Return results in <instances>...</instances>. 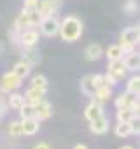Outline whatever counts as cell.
Masks as SVG:
<instances>
[{
	"label": "cell",
	"mask_w": 140,
	"mask_h": 149,
	"mask_svg": "<svg viewBox=\"0 0 140 149\" xmlns=\"http://www.w3.org/2000/svg\"><path fill=\"white\" fill-rule=\"evenodd\" d=\"M58 33L61 35V39L65 42H76L82 35V21L77 16H67L60 23V32Z\"/></svg>",
	"instance_id": "obj_1"
},
{
	"label": "cell",
	"mask_w": 140,
	"mask_h": 149,
	"mask_svg": "<svg viewBox=\"0 0 140 149\" xmlns=\"http://www.w3.org/2000/svg\"><path fill=\"white\" fill-rule=\"evenodd\" d=\"M60 7H61V0H39L35 11L42 18H46V16H54L60 11Z\"/></svg>",
	"instance_id": "obj_2"
},
{
	"label": "cell",
	"mask_w": 140,
	"mask_h": 149,
	"mask_svg": "<svg viewBox=\"0 0 140 149\" xmlns=\"http://www.w3.org/2000/svg\"><path fill=\"white\" fill-rule=\"evenodd\" d=\"M39 26H40V32H42L46 37H54V35H58V32H60V21H58L54 16H46V18H42L40 23H39Z\"/></svg>",
	"instance_id": "obj_3"
},
{
	"label": "cell",
	"mask_w": 140,
	"mask_h": 149,
	"mask_svg": "<svg viewBox=\"0 0 140 149\" xmlns=\"http://www.w3.org/2000/svg\"><path fill=\"white\" fill-rule=\"evenodd\" d=\"M21 81L23 79H19L16 74L11 70V72H7V74H4V77H2V84H0V88H2L4 91H7V93H11V91H16L18 88H21Z\"/></svg>",
	"instance_id": "obj_4"
},
{
	"label": "cell",
	"mask_w": 140,
	"mask_h": 149,
	"mask_svg": "<svg viewBox=\"0 0 140 149\" xmlns=\"http://www.w3.org/2000/svg\"><path fill=\"white\" fill-rule=\"evenodd\" d=\"M33 109H35L33 118H35L37 121L49 119V118H51V114H53V107H51V104H49V102H46V100H42V102L35 104V105H33Z\"/></svg>",
	"instance_id": "obj_5"
},
{
	"label": "cell",
	"mask_w": 140,
	"mask_h": 149,
	"mask_svg": "<svg viewBox=\"0 0 140 149\" xmlns=\"http://www.w3.org/2000/svg\"><path fill=\"white\" fill-rule=\"evenodd\" d=\"M138 40H140V28L138 26H128L126 30H123L121 42H128V44L138 46Z\"/></svg>",
	"instance_id": "obj_6"
},
{
	"label": "cell",
	"mask_w": 140,
	"mask_h": 149,
	"mask_svg": "<svg viewBox=\"0 0 140 149\" xmlns=\"http://www.w3.org/2000/svg\"><path fill=\"white\" fill-rule=\"evenodd\" d=\"M19 42L28 47V46H37L39 42V32L33 30V28H26V30H21L19 33Z\"/></svg>",
	"instance_id": "obj_7"
},
{
	"label": "cell",
	"mask_w": 140,
	"mask_h": 149,
	"mask_svg": "<svg viewBox=\"0 0 140 149\" xmlns=\"http://www.w3.org/2000/svg\"><path fill=\"white\" fill-rule=\"evenodd\" d=\"M107 68H109V72L112 74L117 81H121V79L126 76V67H124V63H123V58H119V60H110Z\"/></svg>",
	"instance_id": "obj_8"
},
{
	"label": "cell",
	"mask_w": 140,
	"mask_h": 149,
	"mask_svg": "<svg viewBox=\"0 0 140 149\" xmlns=\"http://www.w3.org/2000/svg\"><path fill=\"white\" fill-rule=\"evenodd\" d=\"M91 125H89V130L95 133V135H103V133H107L109 132V119L105 118V116H100V118H96V119H93V121H89Z\"/></svg>",
	"instance_id": "obj_9"
},
{
	"label": "cell",
	"mask_w": 140,
	"mask_h": 149,
	"mask_svg": "<svg viewBox=\"0 0 140 149\" xmlns=\"http://www.w3.org/2000/svg\"><path fill=\"white\" fill-rule=\"evenodd\" d=\"M100 116H103V105L100 104V102H91L88 107H86V111H84V118L88 119V121H93V119H96V118H100Z\"/></svg>",
	"instance_id": "obj_10"
},
{
	"label": "cell",
	"mask_w": 140,
	"mask_h": 149,
	"mask_svg": "<svg viewBox=\"0 0 140 149\" xmlns=\"http://www.w3.org/2000/svg\"><path fill=\"white\" fill-rule=\"evenodd\" d=\"M40 121H37L35 118H26V119H21V132L23 135H35L39 132V125Z\"/></svg>",
	"instance_id": "obj_11"
},
{
	"label": "cell",
	"mask_w": 140,
	"mask_h": 149,
	"mask_svg": "<svg viewBox=\"0 0 140 149\" xmlns=\"http://www.w3.org/2000/svg\"><path fill=\"white\" fill-rule=\"evenodd\" d=\"M23 60L28 63V65H37L39 61H40V53H39V49L35 47V46H28V47H25V51H23Z\"/></svg>",
	"instance_id": "obj_12"
},
{
	"label": "cell",
	"mask_w": 140,
	"mask_h": 149,
	"mask_svg": "<svg viewBox=\"0 0 140 149\" xmlns=\"http://www.w3.org/2000/svg\"><path fill=\"white\" fill-rule=\"evenodd\" d=\"M123 63H124L126 70L137 72V70L140 68V56H138V53H137V51H133V53H128V54L124 56Z\"/></svg>",
	"instance_id": "obj_13"
},
{
	"label": "cell",
	"mask_w": 140,
	"mask_h": 149,
	"mask_svg": "<svg viewBox=\"0 0 140 149\" xmlns=\"http://www.w3.org/2000/svg\"><path fill=\"white\" fill-rule=\"evenodd\" d=\"M23 97H25V102H28V104L35 105V104H39V102H42V100H44L46 93H44V91H40V90H37V88H32V86H30Z\"/></svg>",
	"instance_id": "obj_14"
},
{
	"label": "cell",
	"mask_w": 140,
	"mask_h": 149,
	"mask_svg": "<svg viewBox=\"0 0 140 149\" xmlns=\"http://www.w3.org/2000/svg\"><path fill=\"white\" fill-rule=\"evenodd\" d=\"M110 97H112V88L107 86V84L98 86V88L95 90V93H93V100H95V102H100V104L107 102Z\"/></svg>",
	"instance_id": "obj_15"
},
{
	"label": "cell",
	"mask_w": 140,
	"mask_h": 149,
	"mask_svg": "<svg viewBox=\"0 0 140 149\" xmlns=\"http://www.w3.org/2000/svg\"><path fill=\"white\" fill-rule=\"evenodd\" d=\"M12 72L16 74L19 79H25V77H28V76H30V72H32V65H28L25 60H21V61H18V63L14 65Z\"/></svg>",
	"instance_id": "obj_16"
},
{
	"label": "cell",
	"mask_w": 140,
	"mask_h": 149,
	"mask_svg": "<svg viewBox=\"0 0 140 149\" xmlns=\"http://www.w3.org/2000/svg\"><path fill=\"white\" fill-rule=\"evenodd\" d=\"M96 86H95V81H93V76H84L81 79V91L88 97H93Z\"/></svg>",
	"instance_id": "obj_17"
},
{
	"label": "cell",
	"mask_w": 140,
	"mask_h": 149,
	"mask_svg": "<svg viewBox=\"0 0 140 149\" xmlns=\"http://www.w3.org/2000/svg\"><path fill=\"white\" fill-rule=\"evenodd\" d=\"M102 54H103V49H102L100 44H89V46L86 47V58H88L89 61H96V60H100Z\"/></svg>",
	"instance_id": "obj_18"
},
{
	"label": "cell",
	"mask_w": 140,
	"mask_h": 149,
	"mask_svg": "<svg viewBox=\"0 0 140 149\" xmlns=\"http://www.w3.org/2000/svg\"><path fill=\"white\" fill-rule=\"evenodd\" d=\"M138 119V111H133L130 107L117 109V121H135Z\"/></svg>",
	"instance_id": "obj_19"
},
{
	"label": "cell",
	"mask_w": 140,
	"mask_h": 149,
	"mask_svg": "<svg viewBox=\"0 0 140 149\" xmlns=\"http://www.w3.org/2000/svg\"><path fill=\"white\" fill-rule=\"evenodd\" d=\"M135 98H137L135 95H131V93L124 91V93H121V95L116 98V107H117V109H124V107H130V105L133 104V100H135Z\"/></svg>",
	"instance_id": "obj_20"
},
{
	"label": "cell",
	"mask_w": 140,
	"mask_h": 149,
	"mask_svg": "<svg viewBox=\"0 0 140 149\" xmlns=\"http://www.w3.org/2000/svg\"><path fill=\"white\" fill-rule=\"evenodd\" d=\"M131 121H117V125H116V135L117 137H121V139H126V137H130L131 135V125H130Z\"/></svg>",
	"instance_id": "obj_21"
},
{
	"label": "cell",
	"mask_w": 140,
	"mask_h": 149,
	"mask_svg": "<svg viewBox=\"0 0 140 149\" xmlns=\"http://www.w3.org/2000/svg\"><path fill=\"white\" fill-rule=\"evenodd\" d=\"M32 88H37V90H40V91H47V88H49V83H47V77L46 76H42V74H37V76H33L32 77Z\"/></svg>",
	"instance_id": "obj_22"
},
{
	"label": "cell",
	"mask_w": 140,
	"mask_h": 149,
	"mask_svg": "<svg viewBox=\"0 0 140 149\" xmlns=\"http://www.w3.org/2000/svg\"><path fill=\"white\" fill-rule=\"evenodd\" d=\"M126 91L135 95V97H138V93H140V77H138V74L133 76V77H130V81L126 84Z\"/></svg>",
	"instance_id": "obj_23"
},
{
	"label": "cell",
	"mask_w": 140,
	"mask_h": 149,
	"mask_svg": "<svg viewBox=\"0 0 140 149\" xmlns=\"http://www.w3.org/2000/svg\"><path fill=\"white\" fill-rule=\"evenodd\" d=\"M23 102H25V97H23V95H19V93H16V91H11L9 98H7V105H9L11 109H19Z\"/></svg>",
	"instance_id": "obj_24"
},
{
	"label": "cell",
	"mask_w": 140,
	"mask_h": 149,
	"mask_svg": "<svg viewBox=\"0 0 140 149\" xmlns=\"http://www.w3.org/2000/svg\"><path fill=\"white\" fill-rule=\"evenodd\" d=\"M105 54H107L109 61H110V60H119V58H123V51H121L119 44H117V46H109L107 51H105Z\"/></svg>",
	"instance_id": "obj_25"
},
{
	"label": "cell",
	"mask_w": 140,
	"mask_h": 149,
	"mask_svg": "<svg viewBox=\"0 0 140 149\" xmlns=\"http://www.w3.org/2000/svg\"><path fill=\"white\" fill-rule=\"evenodd\" d=\"M33 112H35V109H33L32 104H28V102H23V104H21V107H19V116H21V119L33 118Z\"/></svg>",
	"instance_id": "obj_26"
},
{
	"label": "cell",
	"mask_w": 140,
	"mask_h": 149,
	"mask_svg": "<svg viewBox=\"0 0 140 149\" xmlns=\"http://www.w3.org/2000/svg\"><path fill=\"white\" fill-rule=\"evenodd\" d=\"M9 133H11L12 137L23 135V132H21V121H11V125H9Z\"/></svg>",
	"instance_id": "obj_27"
},
{
	"label": "cell",
	"mask_w": 140,
	"mask_h": 149,
	"mask_svg": "<svg viewBox=\"0 0 140 149\" xmlns=\"http://www.w3.org/2000/svg\"><path fill=\"white\" fill-rule=\"evenodd\" d=\"M123 9H124V13L133 14V13L138 11V2H137V0H126L124 6H123Z\"/></svg>",
	"instance_id": "obj_28"
},
{
	"label": "cell",
	"mask_w": 140,
	"mask_h": 149,
	"mask_svg": "<svg viewBox=\"0 0 140 149\" xmlns=\"http://www.w3.org/2000/svg\"><path fill=\"white\" fill-rule=\"evenodd\" d=\"M103 83H105L107 86H110V88H114V86H116V84H117L119 81H117V79H116V77L112 76V74H110V72H107V74H105V76H103Z\"/></svg>",
	"instance_id": "obj_29"
},
{
	"label": "cell",
	"mask_w": 140,
	"mask_h": 149,
	"mask_svg": "<svg viewBox=\"0 0 140 149\" xmlns=\"http://www.w3.org/2000/svg\"><path fill=\"white\" fill-rule=\"evenodd\" d=\"M39 0H23V9H35Z\"/></svg>",
	"instance_id": "obj_30"
},
{
	"label": "cell",
	"mask_w": 140,
	"mask_h": 149,
	"mask_svg": "<svg viewBox=\"0 0 140 149\" xmlns=\"http://www.w3.org/2000/svg\"><path fill=\"white\" fill-rule=\"evenodd\" d=\"M93 81H95V86L98 88V86H103L105 83H103V76H100V74H96V76H93Z\"/></svg>",
	"instance_id": "obj_31"
},
{
	"label": "cell",
	"mask_w": 140,
	"mask_h": 149,
	"mask_svg": "<svg viewBox=\"0 0 140 149\" xmlns=\"http://www.w3.org/2000/svg\"><path fill=\"white\" fill-rule=\"evenodd\" d=\"M137 121H138V119H135V121L130 123V125H131V133H133V135H138V133H140V128H138V123H137Z\"/></svg>",
	"instance_id": "obj_32"
},
{
	"label": "cell",
	"mask_w": 140,
	"mask_h": 149,
	"mask_svg": "<svg viewBox=\"0 0 140 149\" xmlns=\"http://www.w3.org/2000/svg\"><path fill=\"white\" fill-rule=\"evenodd\" d=\"M35 149H51V147H49V144H46V142H39V144L35 146Z\"/></svg>",
	"instance_id": "obj_33"
},
{
	"label": "cell",
	"mask_w": 140,
	"mask_h": 149,
	"mask_svg": "<svg viewBox=\"0 0 140 149\" xmlns=\"http://www.w3.org/2000/svg\"><path fill=\"white\" fill-rule=\"evenodd\" d=\"M74 149H88V146H84V144H76Z\"/></svg>",
	"instance_id": "obj_34"
},
{
	"label": "cell",
	"mask_w": 140,
	"mask_h": 149,
	"mask_svg": "<svg viewBox=\"0 0 140 149\" xmlns=\"http://www.w3.org/2000/svg\"><path fill=\"white\" fill-rule=\"evenodd\" d=\"M4 49H6V46H4V42H2V40H0V54L4 53Z\"/></svg>",
	"instance_id": "obj_35"
},
{
	"label": "cell",
	"mask_w": 140,
	"mask_h": 149,
	"mask_svg": "<svg viewBox=\"0 0 140 149\" xmlns=\"http://www.w3.org/2000/svg\"><path fill=\"white\" fill-rule=\"evenodd\" d=\"M121 149H133V147H131V146H123Z\"/></svg>",
	"instance_id": "obj_36"
},
{
	"label": "cell",
	"mask_w": 140,
	"mask_h": 149,
	"mask_svg": "<svg viewBox=\"0 0 140 149\" xmlns=\"http://www.w3.org/2000/svg\"><path fill=\"white\" fill-rule=\"evenodd\" d=\"M0 118H2V116H0Z\"/></svg>",
	"instance_id": "obj_37"
}]
</instances>
